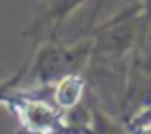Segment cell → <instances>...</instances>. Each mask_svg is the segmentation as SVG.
Segmentation results:
<instances>
[{
	"instance_id": "cell-1",
	"label": "cell",
	"mask_w": 151,
	"mask_h": 134,
	"mask_svg": "<svg viewBox=\"0 0 151 134\" xmlns=\"http://www.w3.org/2000/svg\"><path fill=\"white\" fill-rule=\"evenodd\" d=\"M88 48L86 46H75V48H65V46L46 44L38 50L35 60L31 61V67L27 63L31 81L37 84H52L67 75L78 73L81 65L86 61Z\"/></svg>"
},
{
	"instance_id": "cell-2",
	"label": "cell",
	"mask_w": 151,
	"mask_h": 134,
	"mask_svg": "<svg viewBox=\"0 0 151 134\" xmlns=\"http://www.w3.org/2000/svg\"><path fill=\"white\" fill-rule=\"evenodd\" d=\"M84 0H42L37 8L33 23L27 29V37L38 42L44 37H54L67 17L77 10Z\"/></svg>"
},
{
	"instance_id": "cell-3",
	"label": "cell",
	"mask_w": 151,
	"mask_h": 134,
	"mask_svg": "<svg viewBox=\"0 0 151 134\" xmlns=\"http://www.w3.org/2000/svg\"><path fill=\"white\" fill-rule=\"evenodd\" d=\"M82 94H84V79L78 73H73L55 82L54 102L59 109H71L81 102Z\"/></svg>"
},
{
	"instance_id": "cell-4",
	"label": "cell",
	"mask_w": 151,
	"mask_h": 134,
	"mask_svg": "<svg viewBox=\"0 0 151 134\" xmlns=\"http://www.w3.org/2000/svg\"><path fill=\"white\" fill-rule=\"evenodd\" d=\"M29 63V61H27ZM27 63H23L21 67H19V71L15 75H12L10 79H6V81H0V104H4V100L8 98V94H12L15 90V86L21 82V79L25 77L27 73Z\"/></svg>"
},
{
	"instance_id": "cell-5",
	"label": "cell",
	"mask_w": 151,
	"mask_h": 134,
	"mask_svg": "<svg viewBox=\"0 0 151 134\" xmlns=\"http://www.w3.org/2000/svg\"><path fill=\"white\" fill-rule=\"evenodd\" d=\"M92 134H124L117 125H113L107 117L96 113L94 115V128H92Z\"/></svg>"
},
{
	"instance_id": "cell-6",
	"label": "cell",
	"mask_w": 151,
	"mask_h": 134,
	"mask_svg": "<svg viewBox=\"0 0 151 134\" xmlns=\"http://www.w3.org/2000/svg\"><path fill=\"white\" fill-rule=\"evenodd\" d=\"M19 134H23V130H21V132H19Z\"/></svg>"
}]
</instances>
